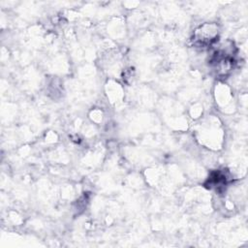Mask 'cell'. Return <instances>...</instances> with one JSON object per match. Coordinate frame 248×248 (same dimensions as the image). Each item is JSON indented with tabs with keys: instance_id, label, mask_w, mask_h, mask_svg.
Returning <instances> with one entry per match:
<instances>
[{
	"instance_id": "1",
	"label": "cell",
	"mask_w": 248,
	"mask_h": 248,
	"mask_svg": "<svg viewBox=\"0 0 248 248\" xmlns=\"http://www.w3.org/2000/svg\"><path fill=\"white\" fill-rule=\"evenodd\" d=\"M218 26L215 23H205L195 30L194 44L199 46H210L218 37Z\"/></svg>"
}]
</instances>
